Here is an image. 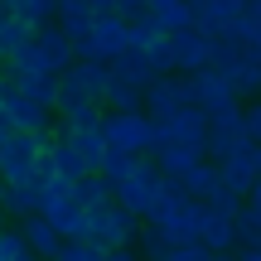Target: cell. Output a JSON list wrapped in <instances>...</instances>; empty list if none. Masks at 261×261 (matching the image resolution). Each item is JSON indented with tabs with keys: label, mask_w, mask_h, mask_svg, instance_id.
I'll list each match as a JSON object with an SVG mask.
<instances>
[{
	"label": "cell",
	"mask_w": 261,
	"mask_h": 261,
	"mask_svg": "<svg viewBox=\"0 0 261 261\" xmlns=\"http://www.w3.org/2000/svg\"><path fill=\"white\" fill-rule=\"evenodd\" d=\"M145 223L155 227L169 247H194V242H198V223H203V203L189 198V194H179V189L169 184L165 198L155 203V213H150Z\"/></svg>",
	"instance_id": "6da1fadb"
},
{
	"label": "cell",
	"mask_w": 261,
	"mask_h": 261,
	"mask_svg": "<svg viewBox=\"0 0 261 261\" xmlns=\"http://www.w3.org/2000/svg\"><path fill=\"white\" fill-rule=\"evenodd\" d=\"M44 150H48V136L15 130L0 145V184H34L44 174Z\"/></svg>",
	"instance_id": "7a4b0ae2"
},
{
	"label": "cell",
	"mask_w": 261,
	"mask_h": 261,
	"mask_svg": "<svg viewBox=\"0 0 261 261\" xmlns=\"http://www.w3.org/2000/svg\"><path fill=\"white\" fill-rule=\"evenodd\" d=\"M165 189H169V179L160 174L150 160H136V169H130L121 184H112V194H116V203L130 208L136 218H150V213H155V203L165 198Z\"/></svg>",
	"instance_id": "3957f363"
},
{
	"label": "cell",
	"mask_w": 261,
	"mask_h": 261,
	"mask_svg": "<svg viewBox=\"0 0 261 261\" xmlns=\"http://www.w3.org/2000/svg\"><path fill=\"white\" fill-rule=\"evenodd\" d=\"M126 48H130V19H121V15H97L92 29L83 39H73V54L92 58V63H112Z\"/></svg>",
	"instance_id": "277c9868"
},
{
	"label": "cell",
	"mask_w": 261,
	"mask_h": 261,
	"mask_svg": "<svg viewBox=\"0 0 261 261\" xmlns=\"http://www.w3.org/2000/svg\"><path fill=\"white\" fill-rule=\"evenodd\" d=\"M140 237V218L121 203H107L97 213H87V242L102 247V252H121V247H136Z\"/></svg>",
	"instance_id": "5b68a950"
},
{
	"label": "cell",
	"mask_w": 261,
	"mask_h": 261,
	"mask_svg": "<svg viewBox=\"0 0 261 261\" xmlns=\"http://www.w3.org/2000/svg\"><path fill=\"white\" fill-rule=\"evenodd\" d=\"M102 136H107V150L150 155V145H155V121H150L145 112H102Z\"/></svg>",
	"instance_id": "8992f818"
},
{
	"label": "cell",
	"mask_w": 261,
	"mask_h": 261,
	"mask_svg": "<svg viewBox=\"0 0 261 261\" xmlns=\"http://www.w3.org/2000/svg\"><path fill=\"white\" fill-rule=\"evenodd\" d=\"M107 92V63H92V58H77L73 68L58 73V107H77V102H97L102 107ZM54 107V112H58Z\"/></svg>",
	"instance_id": "52a82bcc"
},
{
	"label": "cell",
	"mask_w": 261,
	"mask_h": 261,
	"mask_svg": "<svg viewBox=\"0 0 261 261\" xmlns=\"http://www.w3.org/2000/svg\"><path fill=\"white\" fill-rule=\"evenodd\" d=\"M203 140H208V116L198 112V107H184V112L160 116V121H155V145H150V150L179 145V150H198V155H203Z\"/></svg>",
	"instance_id": "ba28073f"
},
{
	"label": "cell",
	"mask_w": 261,
	"mask_h": 261,
	"mask_svg": "<svg viewBox=\"0 0 261 261\" xmlns=\"http://www.w3.org/2000/svg\"><path fill=\"white\" fill-rule=\"evenodd\" d=\"M184 77H189V102H194L203 116H223V112H237V107H242L237 87L227 83L223 73H213V68H203V73H184Z\"/></svg>",
	"instance_id": "9c48e42d"
},
{
	"label": "cell",
	"mask_w": 261,
	"mask_h": 261,
	"mask_svg": "<svg viewBox=\"0 0 261 261\" xmlns=\"http://www.w3.org/2000/svg\"><path fill=\"white\" fill-rule=\"evenodd\" d=\"M242 145H252L247 140V121H242V107L237 112H223V116H208V140H203V160H227L237 155Z\"/></svg>",
	"instance_id": "30bf717a"
},
{
	"label": "cell",
	"mask_w": 261,
	"mask_h": 261,
	"mask_svg": "<svg viewBox=\"0 0 261 261\" xmlns=\"http://www.w3.org/2000/svg\"><path fill=\"white\" fill-rule=\"evenodd\" d=\"M0 107H5V116H10V126H15V130L54 136V112H48V107H39V102H29V97L19 92L10 77H5V92H0Z\"/></svg>",
	"instance_id": "8fae6325"
},
{
	"label": "cell",
	"mask_w": 261,
	"mask_h": 261,
	"mask_svg": "<svg viewBox=\"0 0 261 261\" xmlns=\"http://www.w3.org/2000/svg\"><path fill=\"white\" fill-rule=\"evenodd\" d=\"M169 58H174V73H203V68H213V34H203L194 24L169 34Z\"/></svg>",
	"instance_id": "7c38bea8"
},
{
	"label": "cell",
	"mask_w": 261,
	"mask_h": 261,
	"mask_svg": "<svg viewBox=\"0 0 261 261\" xmlns=\"http://www.w3.org/2000/svg\"><path fill=\"white\" fill-rule=\"evenodd\" d=\"M29 48H34V58L48 68V73H63V68H73L77 63V54H73V39L63 34V29L48 19V24H34V34H29Z\"/></svg>",
	"instance_id": "4fadbf2b"
},
{
	"label": "cell",
	"mask_w": 261,
	"mask_h": 261,
	"mask_svg": "<svg viewBox=\"0 0 261 261\" xmlns=\"http://www.w3.org/2000/svg\"><path fill=\"white\" fill-rule=\"evenodd\" d=\"M184 107H194L189 102V77L184 73H165V77H155V83L145 87V116L150 121L174 116V112H184Z\"/></svg>",
	"instance_id": "5bb4252c"
},
{
	"label": "cell",
	"mask_w": 261,
	"mask_h": 261,
	"mask_svg": "<svg viewBox=\"0 0 261 261\" xmlns=\"http://www.w3.org/2000/svg\"><path fill=\"white\" fill-rule=\"evenodd\" d=\"M198 247L213 256H227L237 247V213H218V208H203V223H198Z\"/></svg>",
	"instance_id": "9a60e30c"
},
{
	"label": "cell",
	"mask_w": 261,
	"mask_h": 261,
	"mask_svg": "<svg viewBox=\"0 0 261 261\" xmlns=\"http://www.w3.org/2000/svg\"><path fill=\"white\" fill-rule=\"evenodd\" d=\"M247 0H198L194 5V29H203V34H227V29L242 19Z\"/></svg>",
	"instance_id": "2e32d148"
},
{
	"label": "cell",
	"mask_w": 261,
	"mask_h": 261,
	"mask_svg": "<svg viewBox=\"0 0 261 261\" xmlns=\"http://www.w3.org/2000/svg\"><path fill=\"white\" fill-rule=\"evenodd\" d=\"M44 174H58V179H83L92 174V169L83 165V155H77V145L68 136H48V150H44Z\"/></svg>",
	"instance_id": "e0dca14e"
},
{
	"label": "cell",
	"mask_w": 261,
	"mask_h": 261,
	"mask_svg": "<svg viewBox=\"0 0 261 261\" xmlns=\"http://www.w3.org/2000/svg\"><path fill=\"white\" fill-rule=\"evenodd\" d=\"M19 237H24V247H29V252H34L39 261H54V256H58V247H63L58 227L48 223L44 213H29V218H19Z\"/></svg>",
	"instance_id": "ac0fdd59"
},
{
	"label": "cell",
	"mask_w": 261,
	"mask_h": 261,
	"mask_svg": "<svg viewBox=\"0 0 261 261\" xmlns=\"http://www.w3.org/2000/svg\"><path fill=\"white\" fill-rule=\"evenodd\" d=\"M218 179H223L227 189H232L237 198H247L252 194V184H256V165H252V145H242L237 155H227V160H218Z\"/></svg>",
	"instance_id": "d6986e66"
},
{
	"label": "cell",
	"mask_w": 261,
	"mask_h": 261,
	"mask_svg": "<svg viewBox=\"0 0 261 261\" xmlns=\"http://www.w3.org/2000/svg\"><path fill=\"white\" fill-rule=\"evenodd\" d=\"M227 83L237 87V97H252V102L261 97V48H256V44H247V48H242L237 68L227 73Z\"/></svg>",
	"instance_id": "ffe728a7"
},
{
	"label": "cell",
	"mask_w": 261,
	"mask_h": 261,
	"mask_svg": "<svg viewBox=\"0 0 261 261\" xmlns=\"http://www.w3.org/2000/svg\"><path fill=\"white\" fill-rule=\"evenodd\" d=\"M10 83H15L19 92L29 97V102L48 107V112L58 107V73H44V68H34V73H19V77H10Z\"/></svg>",
	"instance_id": "44dd1931"
},
{
	"label": "cell",
	"mask_w": 261,
	"mask_h": 261,
	"mask_svg": "<svg viewBox=\"0 0 261 261\" xmlns=\"http://www.w3.org/2000/svg\"><path fill=\"white\" fill-rule=\"evenodd\" d=\"M145 15L155 19L165 34H179V29L194 24V10H189V0H145Z\"/></svg>",
	"instance_id": "7402d4cb"
},
{
	"label": "cell",
	"mask_w": 261,
	"mask_h": 261,
	"mask_svg": "<svg viewBox=\"0 0 261 261\" xmlns=\"http://www.w3.org/2000/svg\"><path fill=\"white\" fill-rule=\"evenodd\" d=\"M92 19H97V10L87 5V0H58V10H54V24L63 29L68 39H83L87 29H92Z\"/></svg>",
	"instance_id": "603a6c76"
},
{
	"label": "cell",
	"mask_w": 261,
	"mask_h": 261,
	"mask_svg": "<svg viewBox=\"0 0 261 261\" xmlns=\"http://www.w3.org/2000/svg\"><path fill=\"white\" fill-rule=\"evenodd\" d=\"M102 112L107 107H97V102H77V107H58V136H77V130H97L102 126Z\"/></svg>",
	"instance_id": "cb8c5ba5"
},
{
	"label": "cell",
	"mask_w": 261,
	"mask_h": 261,
	"mask_svg": "<svg viewBox=\"0 0 261 261\" xmlns=\"http://www.w3.org/2000/svg\"><path fill=\"white\" fill-rule=\"evenodd\" d=\"M198 160H203L198 150H179V145H169V150H150V165H155L160 174L169 179V184H179V179H184L189 169L198 165Z\"/></svg>",
	"instance_id": "d4e9b609"
},
{
	"label": "cell",
	"mask_w": 261,
	"mask_h": 261,
	"mask_svg": "<svg viewBox=\"0 0 261 261\" xmlns=\"http://www.w3.org/2000/svg\"><path fill=\"white\" fill-rule=\"evenodd\" d=\"M0 208H5V218H29V213H39V179L34 184H5L0 189Z\"/></svg>",
	"instance_id": "484cf974"
},
{
	"label": "cell",
	"mask_w": 261,
	"mask_h": 261,
	"mask_svg": "<svg viewBox=\"0 0 261 261\" xmlns=\"http://www.w3.org/2000/svg\"><path fill=\"white\" fill-rule=\"evenodd\" d=\"M73 198H77V208H87V213H97V208L116 203L112 184H107L102 174H83V179H77V184H73Z\"/></svg>",
	"instance_id": "4316f807"
},
{
	"label": "cell",
	"mask_w": 261,
	"mask_h": 261,
	"mask_svg": "<svg viewBox=\"0 0 261 261\" xmlns=\"http://www.w3.org/2000/svg\"><path fill=\"white\" fill-rule=\"evenodd\" d=\"M174 189H179V194H189V198H198V203H203V198H208V194L218 189V165H213V160H198V165L189 169V174L179 179Z\"/></svg>",
	"instance_id": "83f0119b"
},
{
	"label": "cell",
	"mask_w": 261,
	"mask_h": 261,
	"mask_svg": "<svg viewBox=\"0 0 261 261\" xmlns=\"http://www.w3.org/2000/svg\"><path fill=\"white\" fill-rule=\"evenodd\" d=\"M0 10L15 19H24V24H48L58 10V0H0Z\"/></svg>",
	"instance_id": "f1b7e54d"
},
{
	"label": "cell",
	"mask_w": 261,
	"mask_h": 261,
	"mask_svg": "<svg viewBox=\"0 0 261 261\" xmlns=\"http://www.w3.org/2000/svg\"><path fill=\"white\" fill-rule=\"evenodd\" d=\"M54 136H58V130H54ZM68 140L77 145L83 165L97 174V169H102V160H107V136H102V126H97V130H77V136H68Z\"/></svg>",
	"instance_id": "f546056e"
},
{
	"label": "cell",
	"mask_w": 261,
	"mask_h": 261,
	"mask_svg": "<svg viewBox=\"0 0 261 261\" xmlns=\"http://www.w3.org/2000/svg\"><path fill=\"white\" fill-rule=\"evenodd\" d=\"M29 34H34V24H24V19H15V15L0 10V58L19 54V48L29 44Z\"/></svg>",
	"instance_id": "4dcf8cb0"
},
{
	"label": "cell",
	"mask_w": 261,
	"mask_h": 261,
	"mask_svg": "<svg viewBox=\"0 0 261 261\" xmlns=\"http://www.w3.org/2000/svg\"><path fill=\"white\" fill-rule=\"evenodd\" d=\"M237 247H261V208H252L247 198L237 208Z\"/></svg>",
	"instance_id": "1f68e13d"
},
{
	"label": "cell",
	"mask_w": 261,
	"mask_h": 261,
	"mask_svg": "<svg viewBox=\"0 0 261 261\" xmlns=\"http://www.w3.org/2000/svg\"><path fill=\"white\" fill-rule=\"evenodd\" d=\"M136 160H145V155H121V150H107V160H102V169H97V174H102L107 184H121L130 169H136Z\"/></svg>",
	"instance_id": "d6a6232c"
},
{
	"label": "cell",
	"mask_w": 261,
	"mask_h": 261,
	"mask_svg": "<svg viewBox=\"0 0 261 261\" xmlns=\"http://www.w3.org/2000/svg\"><path fill=\"white\" fill-rule=\"evenodd\" d=\"M54 261H107V252H102V247H92V242H63Z\"/></svg>",
	"instance_id": "836d02e7"
},
{
	"label": "cell",
	"mask_w": 261,
	"mask_h": 261,
	"mask_svg": "<svg viewBox=\"0 0 261 261\" xmlns=\"http://www.w3.org/2000/svg\"><path fill=\"white\" fill-rule=\"evenodd\" d=\"M165 261H223V256H213V252H203V247H169V256Z\"/></svg>",
	"instance_id": "e575fe53"
},
{
	"label": "cell",
	"mask_w": 261,
	"mask_h": 261,
	"mask_svg": "<svg viewBox=\"0 0 261 261\" xmlns=\"http://www.w3.org/2000/svg\"><path fill=\"white\" fill-rule=\"evenodd\" d=\"M242 121H247V140L261 145V97H256L252 107H242Z\"/></svg>",
	"instance_id": "d590c367"
},
{
	"label": "cell",
	"mask_w": 261,
	"mask_h": 261,
	"mask_svg": "<svg viewBox=\"0 0 261 261\" xmlns=\"http://www.w3.org/2000/svg\"><path fill=\"white\" fill-rule=\"evenodd\" d=\"M107 261H140L136 247H121V252H107Z\"/></svg>",
	"instance_id": "8d00e7d4"
},
{
	"label": "cell",
	"mask_w": 261,
	"mask_h": 261,
	"mask_svg": "<svg viewBox=\"0 0 261 261\" xmlns=\"http://www.w3.org/2000/svg\"><path fill=\"white\" fill-rule=\"evenodd\" d=\"M10 136H15V126H10V116H5V107H0V145H5Z\"/></svg>",
	"instance_id": "74e56055"
},
{
	"label": "cell",
	"mask_w": 261,
	"mask_h": 261,
	"mask_svg": "<svg viewBox=\"0 0 261 261\" xmlns=\"http://www.w3.org/2000/svg\"><path fill=\"white\" fill-rule=\"evenodd\" d=\"M237 261H261V247H242V252H237Z\"/></svg>",
	"instance_id": "f35d334b"
},
{
	"label": "cell",
	"mask_w": 261,
	"mask_h": 261,
	"mask_svg": "<svg viewBox=\"0 0 261 261\" xmlns=\"http://www.w3.org/2000/svg\"><path fill=\"white\" fill-rule=\"evenodd\" d=\"M247 203H252V208H261V179L252 184V194H247Z\"/></svg>",
	"instance_id": "ab89813d"
},
{
	"label": "cell",
	"mask_w": 261,
	"mask_h": 261,
	"mask_svg": "<svg viewBox=\"0 0 261 261\" xmlns=\"http://www.w3.org/2000/svg\"><path fill=\"white\" fill-rule=\"evenodd\" d=\"M252 165H256V179H261V145H252Z\"/></svg>",
	"instance_id": "60d3db41"
},
{
	"label": "cell",
	"mask_w": 261,
	"mask_h": 261,
	"mask_svg": "<svg viewBox=\"0 0 261 261\" xmlns=\"http://www.w3.org/2000/svg\"><path fill=\"white\" fill-rule=\"evenodd\" d=\"M5 223H10V218H5V208H0V232H5Z\"/></svg>",
	"instance_id": "b9f144b4"
},
{
	"label": "cell",
	"mask_w": 261,
	"mask_h": 261,
	"mask_svg": "<svg viewBox=\"0 0 261 261\" xmlns=\"http://www.w3.org/2000/svg\"><path fill=\"white\" fill-rule=\"evenodd\" d=\"M0 92H5V73H0Z\"/></svg>",
	"instance_id": "7bdbcfd3"
},
{
	"label": "cell",
	"mask_w": 261,
	"mask_h": 261,
	"mask_svg": "<svg viewBox=\"0 0 261 261\" xmlns=\"http://www.w3.org/2000/svg\"><path fill=\"white\" fill-rule=\"evenodd\" d=\"M0 68H5V58H0Z\"/></svg>",
	"instance_id": "ee69618b"
},
{
	"label": "cell",
	"mask_w": 261,
	"mask_h": 261,
	"mask_svg": "<svg viewBox=\"0 0 261 261\" xmlns=\"http://www.w3.org/2000/svg\"><path fill=\"white\" fill-rule=\"evenodd\" d=\"M0 189H5V184H0Z\"/></svg>",
	"instance_id": "f6af8a7d"
}]
</instances>
